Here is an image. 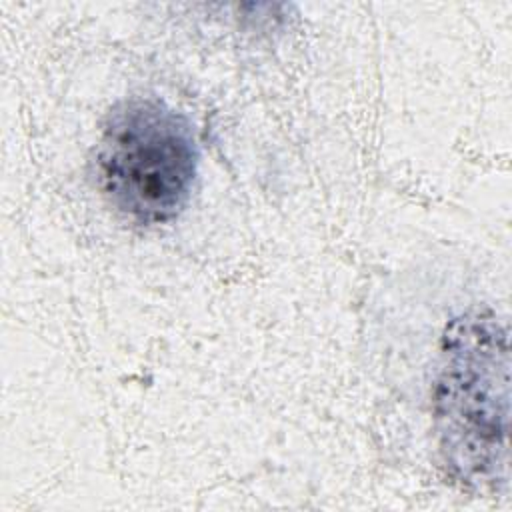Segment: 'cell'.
Masks as SVG:
<instances>
[{
    "mask_svg": "<svg viewBox=\"0 0 512 512\" xmlns=\"http://www.w3.org/2000/svg\"><path fill=\"white\" fill-rule=\"evenodd\" d=\"M198 164L192 122L154 96L114 104L92 158L96 186L108 206L138 226L168 224L182 214Z\"/></svg>",
    "mask_w": 512,
    "mask_h": 512,
    "instance_id": "2",
    "label": "cell"
},
{
    "mask_svg": "<svg viewBox=\"0 0 512 512\" xmlns=\"http://www.w3.org/2000/svg\"><path fill=\"white\" fill-rule=\"evenodd\" d=\"M432 414L442 466L456 484L496 492L508 482L510 346L494 312L472 308L446 324Z\"/></svg>",
    "mask_w": 512,
    "mask_h": 512,
    "instance_id": "1",
    "label": "cell"
}]
</instances>
